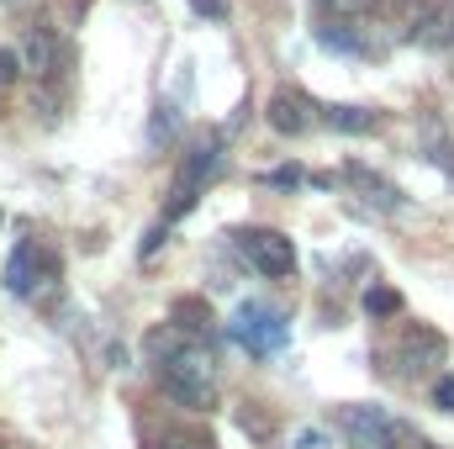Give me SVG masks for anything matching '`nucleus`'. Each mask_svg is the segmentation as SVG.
Returning a JSON list of instances; mask_svg holds the SVG:
<instances>
[{
    "label": "nucleus",
    "instance_id": "obj_18",
    "mask_svg": "<svg viewBox=\"0 0 454 449\" xmlns=\"http://www.w3.org/2000/svg\"><path fill=\"white\" fill-rule=\"evenodd\" d=\"M238 423H243V429H248L254 439H264V434H270V423H264L259 413H238Z\"/></svg>",
    "mask_w": 454,
    "mask_h": 449
},
{
    "label": "nucleus",
    "instance_id": "obj_12",
    "mask_svg": "<svg viewBox=\"0 0 454 449\" xmlns=\"http://www.w3.org/2000/svg\"><path fill=\"white\" fill-rule=\"evenodd\" d=\"M159 449H217L207 434H185V429H169L164 439H159Z\"/></svg>",
    "mask_w": 454,
    "mask_h": 449
},
{
    "label": "nucleus",
    "instance_id": "obj_7",
    "mask_svg": "<svg viewBox=\"0 0 454 449\" xmlns=\"http://www.w3.org/2000/svg\"><path fill=\"white\" fill-rule=\"evenodd\" d=\"M270 127H275L280 138H301V132L312 127V101L296 96V91H280V96L270 101Z\"/></svg>",
    "mask_w": 454,
    "mask_h": 449
},
{
    "label": "nucleus",
    "instance_id": "obj_13",
    "mask_svg": "<svg viewBox=\"0 0 454 449\" xmlns=\"http://www.w3.org/2000/svg\"><path fill=\"white\" fill-rule=\"evenodd\" d=\"M175 122H180V116H175V106H159V116H153V127H148V143L169 138V132H175Z\"/></svg>",
    "mask_w": 454,
    "mask_h": 449
},
{
    "label": "nucleus",
    "instance_id": "obj_2",
    "mask_svg": "<svg viewBox=\"0 0 454 449\" xmlns=\"http://www.w3.org/2000/svg\"><path fill=\"white\" fill-rule=\"evenodd\" d=\"M217 164H223V143H217V138H212V143H196V148L180 159L175 185H169V212H164V223H175V217H185V212L196 207V196H201V185L217 175Z\"/></svg>",
    "mask_w": 454,
    "mask_h": 449
},
{
    "label": "nucleus",
    "instance_id": "obj_11",
    "mask_svg": "<svg viewBox=\"0 0 454 449\" xmlns=\"http://www.w3.org/2000/svg\"><path fill=\"white\" fill-rule=\"evenodd\" d=\"M175 323H180L185 334H207V328H212V312H207L201 302L185 296V302H175Z\"/></svg>",
    "mask_w": 454,
    "mask_h": 449
},
{
    "label": "nucleus",
    "instance_id": "obj_14",
    "mask_svg": "<svg viewBox=\"0 0 454 449\" xmlns=\"http://www.w3.org/2000/svg\"><path fill=\"white\" fill-rule=\"evenodd\" d=\"M16 75H21V53L0 48V85H16Z\"/></svg>",
    "mask_w": 454,
    "mask_h": 449
},
{
    "label": "nucleus",
    "instance_id": "obj_5",
    "mask_svg": "<svg viewBox=\"0 0 454 449\" xmlns=\"http://www.w3.org/2000/svg\"><path fill=\"white\" fill-rule=\"evenodd\" d=\"M232 338H238L243 349H254V354H270V349L286 343V323H280V312H270V307H259V302H243L238 318H232Z\"/></svg>",
    "mask_w": 454,
    "mask_h": 449
},
{
    "label": "nucleus",
    "instance_id": "obj_15",
    "mask_svg": "<svg viewBox=\"0 0 454 449\" xmlns=\"http://www.w3.org/2000/svg\"><path fill=\"white\" fill-rule=\"evenodd\" d=\"M434 407L439 413H454V375H439L434 381Z\"/></svg>",
    "mask_w": 454,
    "mask_h": 449
},
{
    "label": "nucleus",
    "instance_id": "obj_10",
    "mask_svg": "<svg viewBox=\"0 0 454 449\" xmlns=\"http://www.w3.org/2000/svg\"><path fill=\"white\" fill-rule=\"evenodd\" d=\"M364 312H370V318H396V312H402V296H396L391 286H370V291H364Z\"/></svg>",
    "mask_w": 454,
    "mask_h": 449
},
{
    "label": "nucleus",
    "instance_id": "obj_8",
    "mask_svg": "<svg viewBox=\"0 0 454 449\" xmlns=\"http://www.w3.org/2000/svg\"><path fill=\"white\" fill-rule=\"evenodd\" d=\"M32 280H37V243H21L11 259H5V286L16 296H32Z\"/></svg>",
    "mask_w": 454,
    "mask_h": 449
},
{
    "label": "nucleus",
    "instance_id": "obj_19",
    "mask_svg": "<svg viewBox=\"0 0 454 449\" xmlns=\"http://www.w3.org/2000/svg\"><path fill=\"white\" fill-rule=\"evenodd\" d=\"M296 180H301L296 169H275V175H270V185H296Z\"/></svg>",
    "mask_w": 454,
    "mask_h": 449
},
{
    "label": "nucleus",
    "instance_id": "obj_6",
    "mask_svg": "<svg viewBox=\"0 0 454 449\" xmlns=\"http://www.w3.org/2000/svg\"><path fill=\"white\" fill-rule=\"evenodd\" d=\"M16 53H21V69H32V75H53L64 48H59V32H53V27L32 21V27L21 32V48H16Z\"/></svg>",
    "mask_w": 454,
    "mask_h": 449
},
{
    "label": "nucleus",
    "instance_id": "obj_4",
    "mask_svg": "<svg viewBox=\"0 0 454 449\" xmlns=\"http://www.w3.org/2000/svg\"><path fill=\"white\" fill-rule=\"evenodd\" d=\"M444 359H450V338L439 334V328H428V323H412V328L402 334V343H396L402 375H434Z\"/></svg>",
    "mask_w": 454,
    "mask_h": 449
},
{
    "label": "nucleus",
    "instance_id": "obj_3",
    "mask_svg": "<svg viewBox=\"0 0 454 449\" xmlns=\"http://www.w3.org/2000/svg\"><path fill=\"white\" fill-rule=\"evenodd\" d=\"M238 248H243V259L259 270V275H291L296 270V243L286 238V232H275V227H243L238 232Z\"/></svg>",
    "mask_w": 454,
    "mask_h": 449
},
{
    "label": "nucleus",
    "instance_id": "obj_9",
    "mask_svg": "<svg viewBox=\"0 0 454 449\" xmlns=\"http://www.w3.org/2000/svg\"><path fill=\"white\" fill-rule=\"evenodd\" d=\"M323 122L339 132H375V112L364 106H323Z\"/></svg>",
    "mask_w": 454,
    "mask_h": 449
},
{
    "label": "nucleus",
    "instance_id": "obj_1",
    "mask_svg": "<svg viewBox=\"0 0 454 449\" xmlns=\"http://www.w3.org/2000/svg\"><path fill=\"white\" fill-rule=\"evenodd\" d=\"M159 391L191 413H207L217 402V386H212V354L201 349H180L175 359L159 365Z\"/></svg>",
    "mask_w": 454,
    "mask_h": 449
},
{
    "label": "nucleus",
    "instance_id": "obj_16",
    "mask_svg": "<svg viewBox=\"0 0 454 449\" xmlns=\"http://www.w3.org/2000/svg\"><path fill=\"white\" fill-rule=\"evenodd\" d=\"M323 5H328L333 16H364V11H370L375 0H323Z\"/></svg>",
    "mask_w": 454,
    "mask_h": 449
},
{
    "label": "nucleus",
    "instance_id": "obj_17",
    "mask_svg": "<svg viewBox=\"0 0 454 449\" xmlns=\"http://www.w3.org/2000/svg\"><path fill=\"white\" fill-rule=\"evenodd\" d=\"M191 11H196V16H212V21H223L227 0H191Z\"/></svg>",
    "mask_w": 454,
    "mask_h": 449
}]
</instances>
